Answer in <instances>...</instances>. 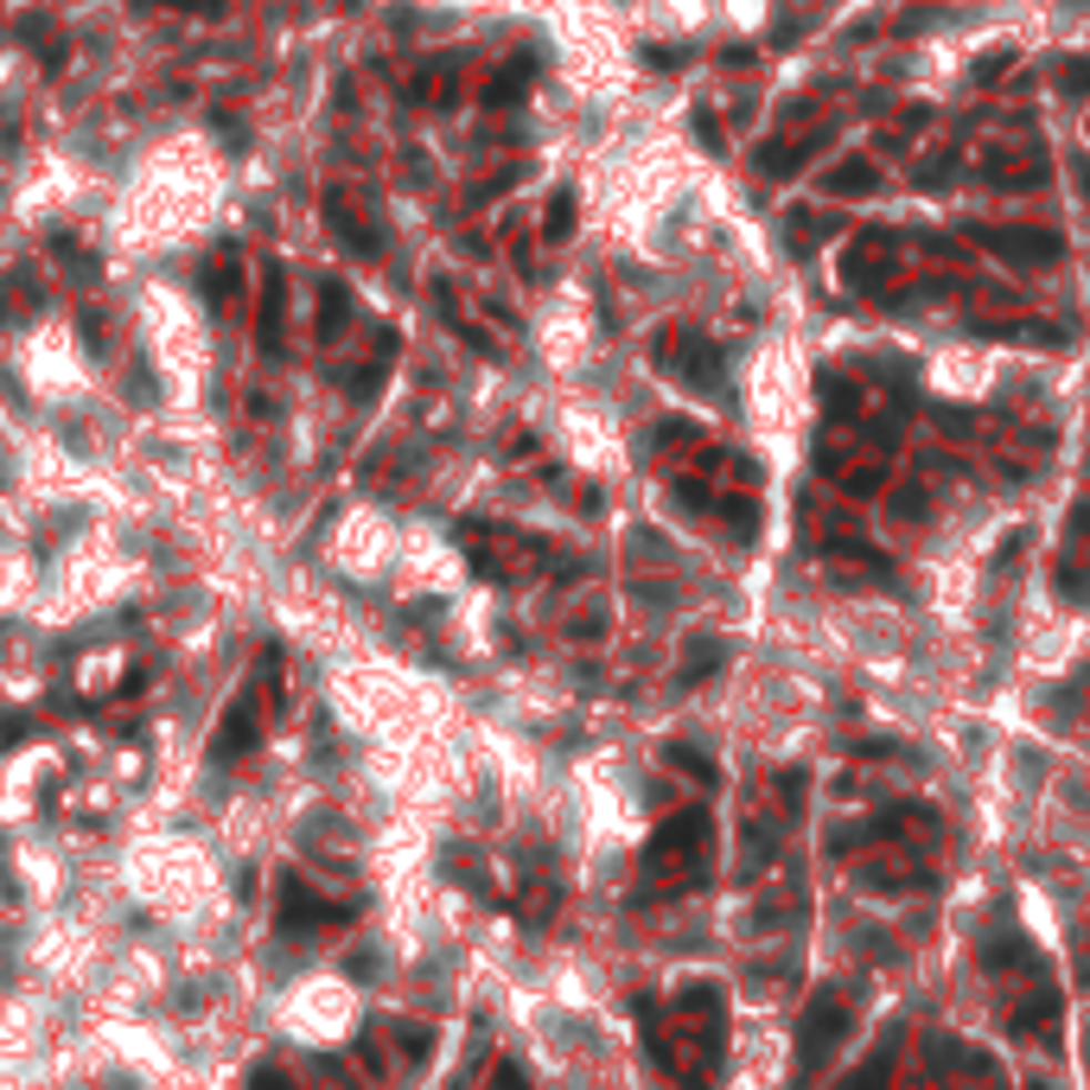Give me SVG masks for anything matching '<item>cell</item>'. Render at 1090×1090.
Instances as JSON below:
<instances>
[{
	"label": "cell",
	"instance_id": "cell-1",
	"mask_svg": "<svg viewBox=\"0 0 1090 1090\" xmlns=\"http://www.w3.org/2000/svg\"><path fill=\"white\" fill-rule=\"evenodd\" d=\"M709 855H714L709 811L670 816L644 848V893H702L709 887Z\"/></svg>",
	"mask_w": 1090,
	"mask_h": 1090
},
{
	"label": "cell",
	"instance_id": "cell-2",
	"mask_svg": "<svg viewBox=\"0 0 1090 1090\" xmlns=\"http://www.w3.org/2000/svg\"><path fill=\"white\" fill-rule=\"evenodd\" d=\"M969 236H976L989 255L1015 262V268H1052V262L1066 255V236H1059V230H1040V224H976Z\"/></svg>",
	"mask_w": 1090,
	"mask_h": 1090
},
{
	"label": "cell",
	"instance_id": "cell-3",
	"mask_svg": "<svg viewBox=\"0 0 1090 1090\" xmlns=\"http://www.w3.org/2000/svg\"><path fill=\"white\" fill-rule=\"evenodd\" d=\"M658 364L670 370L676 383H695V389H721V377H727V364H721V345H709L702 332H689V326H670L658 338Z\"/></svg>",
	"mask_w": 1090,
	"mask_h": 1090
},
{
	"label": "cell",
	"instance_id": "cell-4",
	"mask_svg": "<svg viewBox=\"0 0 1090 1090\" xmlns=\"http://www.w3.org/2000/svg\"><path fill=\"white\" fill-rule=\"evenodd\" d=\"M842 1027H848V1008H842L836 995H816L804 1027H797V1071H816L823 1066V1052L842 1040Z\"/></svg>",
	"mask_w": 1090,
	"mask_h": 1090
},
{
	"label": "cell",
	"instance_id": "cell-5",
	"mask_svg": "<svg viewBox=\"0 0 1090 1090\" xmlns=\"http://www.w3.org/2000/svg\"><path fill=\"white\" fill-rule=\"evenodd\" d=\"M249 746H255V702H249V689H243V695L224 709V727H217V740H211V760L236 765Z\"/></svg>",
	"mask_w": 1090,
	"mask_h": 1090
},
{
	"label": "cell",
	"instance_id": "cell-6",
	"mask_svg": "<svg viewBox=\"0 0 1090 1090\" xmlns=\"http://www.w3.org/2000/svg\"><path fill=\"white\" fill-rule=\"evenodd\" d=\"M829 134H804V141H778V147H765L760 153V173H772V179H797L804 166L816 160V147H823Z\"/></svg>",
	"mask_w": 1090,
	"mask_h": 1090
},
{
	"label": "cell",
	"instance_id": "cell-7",
	"mask_svg": "<svg viewBox=\"0 0 1090 1090\" xmlns=\"http://www.w3.org/2000/svg\"><path fill=\"white\" fill-rule=\"evenodd\" d=\"M1052 1020H1059V989L1040 976V982H1033V995H1027L1015 1015H1008V1027H1015V1033H1040V1027H1052Z\"/></svg>",
	"mask_w": 1090,
	"mask_h": 1090
},
{
	"label": "cell",
	"instance_id": "cell-8",
	"mask_svg": "<svg viewBox=\"0 0 1090 1090\" xmlns=\"http://www.w3.org/2000/svg\"><path fill=\"white\" fill-rule=\"evenodd\" d=\"M874 185H880L874 160H836L829 166V198H855V192H874Z\"/></svg>",
	"mask_w": 1090,
	"mask_h": 1090
},
{
	"label": "cell",
	"instance_id": "cell-9",
	"mask_svg": "<svg viewBox=\"0 0 1090 1090\" xmlns=\"http://www.w3.org/2000/svg\"><path fill=\"white\" fill-rule=\"evenodd\" d=\"M982 173H989L995 185H1040V179H1046V153L1020 160V166H1015V160H995V153H989V160H982Z\"/></svg>",
	"mask_w": 1090,
	"mask_h": 1090
},
{
	"label": "cell",
	"instance_id": "cell-10",
	"mask_svg": "<svg viewBox=\"0 0 1090 1090\" xmlns=\"http://www.w3.org/2000/svg\"><path fill=\"white\" fill-rule=\"evenodd\" d=\"M721 663H727V644H721V638H702V644L683 658V683H709Z\"/></svg>",
	"mask_w": 1090,
	"mask_h": 1090
},
{
	"label": "cell",
	"instance_id": "cell-11",
	"mask_svg": "<svg viewBox=\"0 0 1090 1090\" xmlns=\"http://www.w3.org/2000/svg\"><path fill=\"white\" fill-rule=\"evenodd\" d=\"M816 396H823V408H829V415H842V421L862 408V403H855V383H848V377H816Z\"/></svg>",
	"mask_w": 1090,
	"mask_h": 1090
},
{
	"label": "cell",
	"instance_id": "cell-12",
	"mask_svg": "<svg viewBox=\"0 0 1090 1090\" xmlns=\"http://www.w3.org/2000/svg\"><path fill=\"white\" fill-rule=\"evenodd\" d=\"M574 230V192H556V204H549V217H542V236L549 243H561Z\"/></svg>",
	"mask_w": 1090,
	"mask_h": 1090
},
{
	"label": "cell",
	"instance_id": "cell-13",
	"mask_svg": "<svg viewBox=\"0 0 1090 1090\" xmlns=\"http://www.w3.org/2000/svg\"><path fill=\"white\" fill-rule=\"evenodd\" d=\"M887 1078H893V1059H887V1052H874V1059H867V1066L855 1071L842 1090H887Z\"/></svg>",
	"mask_w": 1090,
	"mask_h": 1090
},
{
	"label": "cell",
	"instance_id": "cell-14",
	"mask_svg": "<svg viewBox=\"0 0 1090 1090\" xmlns=\"http://www.w3.org/2000/svg\"><path fill=\"white\" fill-rule=\"evenodd\" d=\"M523 83H530V58H517V64L491 83V96H485V102H498V109H505V102H517V90H523Z\"/></svg>",
	"mask_w": 1090,
	"mask_h": 1090
},
{
	"label": "cell",
	"instance_id": "cell-15",
	"mask_svg": "<svg viewBox=\"0 0 1090 1090\" xmlns=\"http://www.w3.org/2000/svg\"><path fill=\"white\" fill-rule=\"evenodd\" d=\"M1059 96H1071V102L1090 96V58H1071L1066 71H1059Z\"/></svg>",
	"mask_w": 1090,
	"mask_h": 1090
},
{
	"label": "cell",
	"instance_id": "cell-16",
	"mask_svg": "<svg viewBox=\"0 0 1090 1090\" xmlns=\"http://www.w3.org/2000/svg\"><path fill=\"white\" fill-rule=\"evenodd\" d=\"M1008 71H1015V51H989V58H976V71H969V77H976V83H1001Z\"/></svg>",
	"mask_w": 1090,
	"mask_h": 1090
},
{
	"label": "cell",
	"instance_id": "cell-17",
	"mask_svg": "<svg viewBox=\"0 0 1090 1090\" xmlns=\"http://www.w3.org/2000/svg\"><path fill=\"white\" fill-rule=\"evenodd\" d=\"M887 510L913 523V517H925V491H918V485H906V491H893V498H887Z\"/></svg>",
	"mask_w": 1090,
	"mask_h": 1090
},
{
	"label": "cell",
	"instance_id": "cell-18",
	"mask_svg": "<svg viewBox=\"0 0 1090 1090\" xmlns=\"http://www.w3.org/2000/svg\"><path fill=\"white\" fill-rule=\"evenodd\" d=\"M670 765H676V772H695L702 785H714V765L702 760V753H689V746H670Z\"/></svg>",
	"mask_w": 1090,
	"mask_h": 1090
},
{
	"label": "cell",
	"instance_id": "cell-19",
	"mask_svg": "<svg viewBox=\"0 0 1090 1090\" xmlns=\"http://www.w3.org/2000/svg\"><path fill=\"white\" fill-rule=\"evenodd\" d=\"M778 804H785V816H797V804H804V772H778Z\"/></svg>",
	"mask_w": 1090,
	"mask_h": 1090
},
{
	"label": "cell",
	"instance_id": "cell-20",
	"mask_svg": "<svg viewBox=\"0 0 1090 1090\" xmlns=\"http://www.w3.org/2000/svg\"><path fill=\"white\" fill-rule=\"evenodd\" d=\"M396 1033H403V1052H408V1059H428V1033H421V1027H396Z\"/></svg>",
	"mask_w": 1090,
	"mask_h": 1090
},
{
	"label": "cell",
	"instance_id": "cell-21",
	"mask_svg": "<svg viewBox=\"0 0 1090 1090\" xmlns=\"http://www.w3.org/2000/svg\"><path fill=\"white\" fill-rule=\"evenodd\" d=\"M491 1090H530V1078H523L517 1066H498V1071H491Z\"/></svg>",
	"mask_w": 1090,
	"mask_h": 1090
},
{
	"label": "cell",
	"instance_id": "cell-22",
	"mask_svg": "<svg viewBox=\"0 0 1090 1090\" xmlns=\"http://www.w3.org/2000/svg\"><path fill=\"white\" fill-rule=\"evenodd\" d=\"M249 1090H294V1084H287L281 1071H255V1078H249Z\"/></svg>",
	"mask_w": 1090,
	"mask_h": 1090
},
{
	"label": "cell",
	"instance_id": "cell-23",
	"mask_svg": "<svg viewBox=\"0 0 1090 1090\" xmlns=\"http://www.w3.org/2000/svg\"><path fill=\"white\" fill-rule=\"evenodd\" d=\"M1078 976L1090 982V931H1084V950H1078Z\"/></svg>",
	"mask_w": 1090,
	"mask_h": 1090
}]
</instances>
